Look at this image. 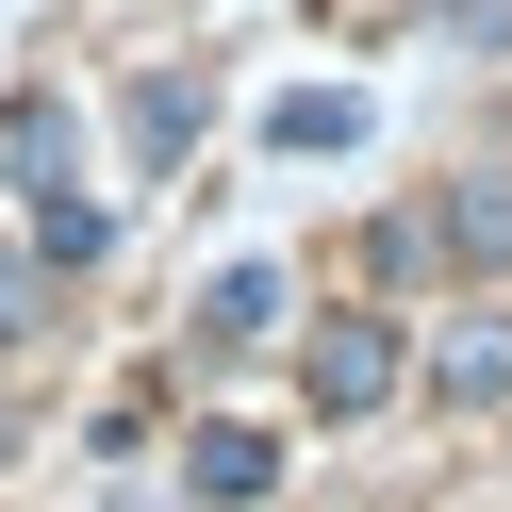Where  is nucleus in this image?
<instances>
[{
	"mask_svg": "<svg viewBox=\"0 0 512 512\" xmlns=\"http://www.w3.org/2000/svg\"><path fill=\"white\" fill-rule=\"evenodd\" d=\"M100 512H199V496H182V479H166V496H100Z\"/></svg>",
	"mask_w": 512,
	"mask_h": 512,
	"instance_id": "9b49d317",
	"label": "nucleus"
},
{
	"mask_svg": "<svg viewBox=\"0 0 512 512\" xmlns=\"http://www.w3.org/2000/svg\"><path fill=\"white\" fill-rule=\"evenodd\" d=\"M430 265H446V281H496V265H512V166H463V182L430 199Z\"/></svg>",
	"mask_w": 512,
	"mask_h": 512,
	"instance_id": "7ed1b4c3",
	"label": "nucleus"
},
{
	"mask_svg": "<svg viewBox=\"0 0 512 512\" xmlns=\"http://www.w3.org/2000/svg\"><path fill=\"white\" fill-rule=\"evenodd\" d=\"M364 281H430V215H380V232H364Z\"/></svg>",
	"mask_w": 512,
	"mask_h": 512,
	"instance_id": "6e6552de",
	"label": "nucleus"
},
{
	"mask_svg": "<svg viewBox=\"0 0 512 512\" xmlns=\"http://www.w3.org/2000/svg\"><path fill=\"white\" fill-rule=\"evenodd\" d=\"M0 446H17V413H0Z\"/></svg>",
	"mask_w": 512,
	"mask_h": 512,
	"instance_id": "f8f14e48",
	"label": "nucleus"
},
{
	"mask_svg": "<svg viewBox=\"0 0 512 512\" xmlns=\"http://www.w3.org/2000/svg\"><path fill=\"white\" fill-rule=\"evenodd\" d=\"M34 331V265H17V248H0V347Z\"/></svg>",
	"mask_w": 512,
	"mask_h": 512,
	"instance_id": "9d476101",
	"label": "nucleus"
},
{
	"mask_svg": "<svg viewBox=\"0 0 512 512\" xmlns=\"http://www.w3.org/2000/svg\"><path fill=\"white\" fill-rule=\"evenodd\" d=\"M397 380H413V331H397V314H314V347H298V397L314 413H380Z\"/></svg>",
	"mask_w": 512,
	"mask_h": 512,
	"instance_id": "f257e3e1",
	"label": "nucleus"
},
{
	"mask_svg": "<svg viewBox=\"0 0 512 512\" xmlns=\"http://www.w3.org/2000/svg\"><path fill=\"white\" fill-rule=\"evenodd\" d=\"M430 397H446V413H496V397H512V314H463V331L430 347Z\"/></svg>",
	"mask_w": 512,
	"mask_h": 512,
	"instance_id": "423d86ee",
	"label": "nucleus"
},
{
	"mask_svg": "<svg viewBox=\"0 0 512 512\" xmlns=\"http://www.w3.org/2000/svg\"><path fill=\"white\" fill-rule=\"evenodd\" d=\"M265 479H281V446L248 430V413H215V430H182V496H199V512H248Z\"/></svg>",
	"mask_w": 512,
	"mask_h": 512,
	"instance_id": "20e7f679",
	"label": "nucleus"
},
{
	"mask_svg": "<svg viewBox=\"0 0 512 512\" xmlns=\"http://www.w3.org/2000/svg\"><path fill=\"white\" fill-rule=\"evenodd\" d=\"M199 116H215L199 67H149V83H133V166H182V133H199Z\"/></svg>",
	"mask_w": 512,
	"mask_h": 512,
	"instance_id": "0eeeda50",
	"label": "nucleus"
},
{
	"mask_svg": "<svg viewBox=\"0 0 512 512\" xmlns=\"http://www.w3.org/2000/svg\"><path fill=\"white\" fill-rule=\"evenodd\" d=\"M265 331H281V265H215L199 314H182V347H199V364H232V347H265Z\"/></svg>",
	"mask_w": 512,
	"mask_h": 512,
	"instance_id": "39448f33",
	"label": "nucleus"
},
{
	"mask_svg": "<svg viewBox=\"0 0 512 512\" xmlns=\"http://www.w3.org/2000/svg\"><path fill=\"white\" fill-rule=\"evenodd\" d=\"M17 182H34V248L50 265H100V199H67V116L17 100Z\"/></svg>",
	"mask_w": 512,
	"mask_h": 512,
	"instance_id": "f03ea898",
	"label": "nucleus"
},
{
	"mask_svg": "<svg viewBox=\"0 0 512 512\" xmlns=\"http://www.w3.org/2000/svg\"><path fill=\"white\" fill-rule=\"evenodd\" d=\"M430 34H446V50H512V0H446Z\"/></svg>",
	"mask_w": 512,
	"mask_h": 512,
	"instance_id": "1a4fd4ad",
	"label": "nucleus"
}]
</instances>
